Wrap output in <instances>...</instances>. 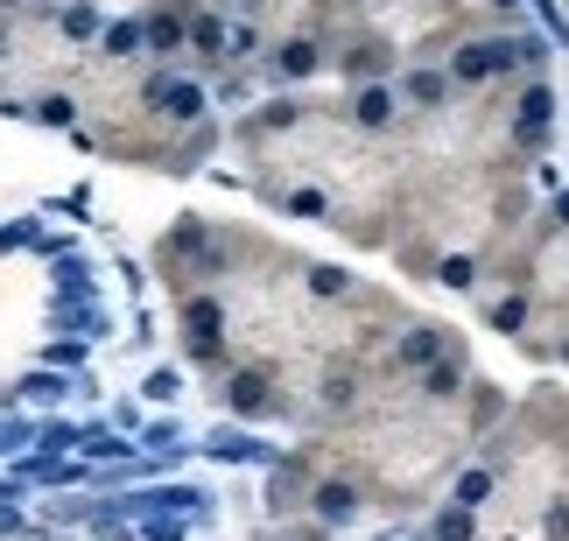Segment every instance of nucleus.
Segmentation results:
<instances>
[{"instance_id": "nucleus-1", "label": "nucleus", "mask_w": 569, "mask_h": 541, "mask_svg": "<svg viewBox=\"0 0 569 541\" xmlns=\"http://www.w3.org/2000/svg\"><path fill=\"white\" fill-rule=\"evenodd\" d=\"M443 71H450L457 92H492V84H507L520 71V42L513 36H465L443 57Z\"/></svg>"}, {"instance_id": "nucleus-2", "label": "nucleus", "mask_w": 569, "mask_h": 541, "mask_svg": "<svg viewBox=\"0 0 569 541\" xmlns=\"http://www.w3.org/2000/svg\"><path fill=\"white\" fill-rule=\"evenodd\" d=\"M507 134H513L520 156H541V148L556 141V92H549V78H528V84H520Z\"/></svg>"}, {"instance_id": "nucleus-3", "label": "nucleus", "mask_w": 569, "mask_h": 541, "mask_svg": "<svg viewBox=\"0 0 569 541\" xmlns=\"http://www.w3.org/2000/svg\"><path fill=\"white\" fill-rule=\"evenodd\" d=\"M183 352L197 365H218L226 359V310H218V295H183Z\"/></svg>"}, {"instance_id": "nucleus-4", "label": "nucleus", "mask_w": 569, "mask_h": 541, "mask_svg": "<svg viewBox=\"0 0 569 541\" xmlns=\"http://www.w3.org/2000/svg\"><path fill=\"white\" fill-rule=\"evenodd\" d=\"M401 92H393L387 78H373V84H352V99H345V120L359 127V134H393L401 127Z\"/></svg>"}, {"instance_id": "nucleus-5", "label": "nucleus", "mask_w": 569, "mask_h": 541, "mask_svg": "<svg viewBox=\"0 0 569 541\" xmlns=\"http://www.w3.org/2000/svg\"><path fill=\"white\" fill-rule=\"evenodd\" d=\"M366 507V485L345 479V471H331V479H310V521L317 528H352Z\"/></svg>"}, {"instance_id": "nucleus-6", "label": "nucleus", "mask_w": 569, "mask_h": 541, "mask_svg": "<svg viewBox=\"0 0 569 541\" xmlns=\"http://www.w3.org/2000/svg\"><path fill=\"white\" fill-rule=\"evenodd\" d=\"M323 63H331V42H323V36H281L274 50H268V71H274L281 84H302V78H317Z\"/></svg>"}, {"instance_id": "nucleus-7", "label": "nucleus", "mask_w": 569, "mask_h": 541, "mask_svg": "<svg viewBox=\"0 0 569 541\" xmlns=\"http://www.w3.org/2000/svg\"><path fill=\"white\" fill-rule=\"evenodd\" d=\"M393 92H401L408 113H443V106L457 99V84H450L443 63H415V71H401V84H393Z\"/></svg>"}, {"instance_id": "nucleus-8", "label": "nucleus", "mask_w": 569, "mask_h": 541, "mask_svg": "<svg viewBox=\"0 0 569 541\" xmlns=\"http://www.w3.org/2000/svg\"><path fill=\"white\" fill-rule=\"evenodd\" d=\"M226 408L232 415H247V422H260V415H274V373H260V365H239V373L226 380Z\"/></svg>"}, {"instance_id": "nucleus-9", "label": "nucleus", "mask_w": 569, "mask_h": 541, "mask_svg": "<svg viewBox=\"0 0 569 541\" xmlns=\"http://www.w3.org/2000/svg\"><path fill=\"white\" fill-rule=\"evenodd\" d=\"M331 63H338V71L352 78V84H373V78H387V71H393V50H387L380 36H352L345 50H331Z\"/></svg>"}, {"instance_id": "nucleus-10", "label": "nucleus", "mask_w": 569, "mask_h": 541, "mask_svg": "<svg viewBox=\"0 0 569 541\" xmlns=\"http://www.w3.org/2000/svg\"><path fill=\"white\" fill-rule=\"evenodd\" d=\"M183 29H190V8H183V0H162V8H148V14H141L148 57H177V50H183Z\"/></svg>"}, {"instance_id": "nucleus-11", "label": "nucleus", "mask_w": 569, "mask_h": 541, "mask_svg": "<svg viewBox=\"0 0 569 541\" xmlns=\"http://www.w3.org/2000/svg\"><path fill=\"white\" fill-rule=\"evenodd\" d=\"M471 387V365H465V352H436L422 373H415V394L422 401H457Z\"/></svg>"}, {"instance_id": "nucleus-12", "label": "nucleus", "mask_w": 569, "mask_h": 541, "mask_svg": "<svg viewBox=\"0 0 569 541\" xmlns=\"http://www.w3.org/2000/svg\"><path fill=\"white\" fill-rule=\"evenodd\" d=\"M183 50H190V57H204V63H226V50H232V21H226V14H211V8H190Z\"/></svg>"}, {"instance_id": "nucleus-13", "label": "nucleus", "mask_w": 569, "mask_h": 541, "mask_svg": "<svg viewBox=\"0 0 569 541\" xmlns=\"http://www.w3.org/2000/svg\"><path fill=\"white\" fill-rule=\"evenodd\" d=\"M436 352H450V331H443V323H408V338H401V352H393V359H401L408 373H422Z\"/></svg>"}, {"instance_id": "nucleus-14", "label": "nucleus", "mask_w": 569, "mask_h": 541, "mask_svg": "<svg viewBox=\"0 0 569 541\" xmlns=\"http://www.w3.org/2000/svg\"><path fill=\"white\" fill-rule=\"evenodd\" d=\"M429 541H478V507H443V513H436V521H429Z\"/></svg>"}, {"instance_id": "nucleus-15", "label": "nucleus", "mask_w": 569, "mask_h": 541, "mask_svg": "<svg viewBox=\"0 0 569 541\" xmlns=\"http://www.w3.org/2000/svg\"><path fill=\"white\" fill-rule=\"evenodd\" d=\"M486 323L499 338H528V295H499V302H486Z\"/></svg>"}, {"instance_id": "nucleus-16", "label": "nucleus", "mask_w": 569, "mask_h": 541, "mask_svg": "<svg viewBox=\"0 0 569 541\" xmlns=\"http://www.w3.org/2000/svg\"><path fill=\"white\" fill-rule=\"evenodd\" d=\"M57 29L71 36V42H92V36L106 29V14L92 8V0H71V8H57Z\"/></svg>"}, {"instance_id": "nucleus-17", "label": "nucleus", "mask_w": 569, "mask_h": 541, "mask_svg": "<svg viewBox=\"0 0 569 541\" xmlns=\"http://www.w3.org/2000/svg\"><path fill=\"white\" fill-rule=\"evenodd\" d=\"M465 394H471V429H492L499 415H507V394H499L492 380H471Z\"/></svg>"}, {"instance_id": "nucleus-18", "label": "nucleus", "mask_w": 569, "mask_h": 541, "mask_svg": "<svg viewBox=\"0 0 569 541\" xmlns=\"http://www.w3.org/2000/svg\"><path fill=\"white\" fill-rule=\"evenodd\" d=\"M36 120H42V127H78V99H71V92H42V99H36Z\"/></svg>"}, {"instance_id": "nucleus-19", "label": "nucleus", "mask_w": 569, "mask_h": 541, "mask_svg": "<svg viewBox=\"0 0 569 541\" xmlns=\"http://www.w3.org/2000/svg\"><path fill=\"white\" fill-rule=\"evenodd\" d=\"M106 36V57H134V50H148V42H141V21H113V29H99Z\"/></svg>"}, {"instance_id": "nucleus-20", "label": "nucleus", "mask_w": 569, "mask_h": 541, "mask_svg": "<svg viewBox=\"0 0 569 541\" xmlns=\"http://www.w3.org/2000/svg\"><path fill=\"white\" fill-rule=\"evenodd\" d=\"M492 485H499L492 471H486V464H471L465 479H457V507H486V500H492Z\"/></svg>"}, {"instance_id": "nucleus-21", "label": "nucleus", "mask_w": 569, "mask_h": 541, "mask_svg": "<svg viewBox=\"0 0 569 541\" xmlns=\"http://www.w3.org/2000/svg\"><path fill=\"white\" fill-rule=\"evenodd\" d=\"M310 295H317V302L352 295V274H345V268H310Z\"/></svg>"}, {"instance_id": "nucleus-22", "label": "nucleus", "mask_w": 569, "mask_h": 541, "mask_svg": "<svg viewBox=\"0 0 569 541\" xmlns=\"http://www.w3.org/2000/svg\"><path fill=\"white\" fill-rule=\"evenodd\" d=\"M281 204H289L296 219H331V198H323V190H289Z\"/></svg>"}, {"instance_id": "nucleus-23", "label": "nucleus", "mask_w": 569, "mask_h": 541, "mask_svg": "<svg viewBox=\"0 0 569 541\" xmlns=\"http://www.w3.org/2000/svg\"><path fill=\"white\" fill-rule=\"evenodd\" d=\"M471 274H478L471 261H443V281H450V289H471Z\"/></svg>"}, {"instance_id": "nucleus-24", "label": "nucleus", "mask_w": 569, "mask_h": 541, "mask_svg": "<svg viewBox=\"0 0 569 541\" xmlns=\"http://www.w3.org/2000/svg\"><path fill=\"white\" fill-rule=\"evenodd\" d=\"M486 8H492V14H520V8H528V0H486Z\"/></svg>"}, {"instance_id": "nucleus-25", "label": "nucleus", "mask_w": 569, "mask_h": 541, "mask_svg": "<svg viewBox=\"0 0 569 541\" xmlns=\"http://www.w3.org/2000/svg\"><path fill=\"white\" fill-rule=\"evenodd\" d=\"M296 541H323V534H296Z\"/></svg>"}, {"instance_id": "nucleus-26", "label": "nucleus", "mask_w": 569, "mask_h": 541, "mask_svg": "<svg viewBox=\"0 0 569 541\" xmlns=\"http://www.w3.org/2000/svg\"><path fill=\"white\" fill-rule=\"evenodd\" d=\"M562 365H569V344H562Z\"/></svg>"}]
</instances>
